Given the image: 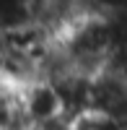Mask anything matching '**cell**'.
<instances>
[{
    "instance_id": "6da1fadb",
    "label": "cell",
    "mask_w": 127,
    "mask_h": 130,
    "mask_svg": "<svg viewBox=\"0 0 127 130\" xmlns=\"http://www.w3.org/2000/svg\"><path fill=\"white\" fill-rule=\"evenodd\" d=\"M21 107L34 127H41L52 120L62 117V104L49 81H34L26 89H21Z\"/></svg>"
},
{
    "instance_id": "7a4b0ae2",
    "label": "cell",
    "mask_w": 127,
    "mask_h": 130,
    "mask_svg": "<svg viewBox=\"0 0 127 130\" xmlns=\"http://www.w3.org/2000/svg\"><path fill=\"white\" fill-rule=\"evenodd\" d=\"M68 130H122V125L114 120V117L104 115V112L88 109V112H80L75 117H70Z\"/></svg>"
}]
</instances>
